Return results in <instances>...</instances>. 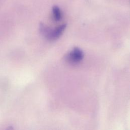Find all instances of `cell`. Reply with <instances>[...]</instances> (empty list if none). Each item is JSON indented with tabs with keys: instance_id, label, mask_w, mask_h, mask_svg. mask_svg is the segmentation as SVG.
Returning a JSON list of instances; mask_svg holds the SVG:
<instances>
[{
	"instance_id": "1",
	"label": "cell",
	"mask_w": 130,
	"mask_h": 130,
	"mask_svg": "<svg viewBox=\"0 0 130 130\" xmlns=\"http://www.w3.org/2000/svg\"><path fill=\"white\" fill-rule=\"evenodd\" d=\"M66 24H63L57 27L53 30L50 29L47 27L43 35L49 40H55L61 36L66 29Z\"/></svg>"
},
{
	"instance_id": "2",
	"label": "cell",
	"mask_w": 130,
	"mask_h": 130,
	"mask_svg": "<svg viewBox=\"0 0 130 130\" xmlns=\"http://www.w3.org/2000/svg\"><path fill=\"white\" fill-rule=\"evenodd\" d=\"M83 53L82 51L78 47H75L73 50L67 55V59L74 63L80 61L83 58Z\"/></svg>"
},
{
	"instance_id": "3",
	"label": "cell",
	"mask_w": 130,
	"mask_h": 130,
	"mask_svg": "<svg viewBox=\"0 0 130 130\" xmlns=\"http://www.w3.org/2000/svg\"><path fill=\"white\" fill-rule=\"evenodd\" d=\"M52 14L54 19L55 21H59L61 18V12L59 8L57 6H54L52 8Z\"/></svg>"
}]
</instances>
